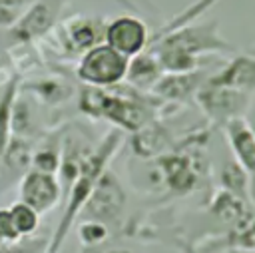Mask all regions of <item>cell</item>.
Instances as JSON below:
<instances>
[{
    "mask_svg": "<svg viewBox=\"0 0 255 253\" xmlns=\"http://www.w3.org/2000/svg\"><path fill=\"white\" fill-rule=\"evenodd\" d=\"M120 145H122V133H120V129H112L82 159V165H80L76 177L72 179L70 187L64 193V209H62V215L56 223L52 237L46 243V253H58L62 249L70 231L76 227L80 213H82L84 205L88 203L98 179L106 173V169H108L112 157L116 155V151L120 149Z\"/></svg>",
    "mask_w": 255,
    "mask_h": 253,
    "instance_id": "6da1fadb",
    "label": "cell"
},
{
    "mask_svg": "<svg viewBox=\"0 0 255 253\" xmlns=\"http://www.w3.org/2000/svg\"><path fill=\"white\" fill-rule=\"evenodd\" d=\"M78 104L84 114L106 120L114 124L118 129H126L131 133L141 129L153 118L151 108L141 100L122 96V94H112L108 90L88 88V86L82 90Z\"/></svg>",
    "mask_w": 255,
    "mask_h": 253,
    "instance_id": "7a4b0ae2",
    "label": "cell"
},
{
    "mask_svg": "<svg viewBox=\"0 0 255 253\" xmlns=\"http://www.w3.org/2000/svg\"><path fill=\"white\" fill-rule=\"evenodd\" d=\"M201 177V165L195 161V155L183 151H165L153 157L147 181L155 189H163L169 195H187L191 193Z\"/></svg>",
    "mask_w": 255,
    "mask_h": 253,
    "instance_id": "3957f363",
    "label": "cell"
},
{
    "mask_svg": "<svg viewBox=\"0 0 255 253\" xmlns=\"http://www.w3.org/2000/svg\"><path fill=\"white\" fill-rule=\"evenodd\" d=\"M155 44H161V46L179 50V52L187 54L193 60H199V56H203V54L229 56V54L235 52V46L221 36L219 22L217 20L187 24L183 28H177V30L165 34Z\"/></svg>",
    "mask_w": 255,
    "mask_h": 253,
    "instance_id": "277c9868",
    "label": "cell"
},
{
    "mask_svg": "<svg viewBox=\"0 0 255 253\" xmlns=\"http://www.w3.org/2000/svg\"><path fill=\"white\" fill-rule=\"evenodd\" d=\"M129 58L122 56L108 44H98L84 52L76 66V78L88 88L110 90L122 84L128 76Z\"/></svg>",
    "mask_w": 255,
    "mask_h": 253,
    "instance_id": "5b68a950",
    "label": "cell"
},
{
    "mask_svg": "<svg viewBox=\"0 0 255 253\" xmlns=\"http://www.w3.org/2000/svg\"><path fill=\"white\" fill-rule=\"evenodd\" d=\"M68 0H34L14 26L6 30V46H32L52 34Z\"/></svg>",
    "mask_w": 255,
    "mask_h": 253,
    "instance_id": "8992f818",
    "label": "cell"
},
{
    "mask_svg": "<svg viewBox=\"0 0 255 253\" xmlns=\"http://www.w3.org/2000/svg\"><path fill=\"white\" fill-rule=\"evenodd\" d=\"M106 32V20L100 16H88V14H76L70 16L52 30L58 52L64 56H82L90 48L104 42Z\"/></svg>",
    "mask_w": 255,
    "mask_h": 253,
    "instance_id": "52a82bcc",
    "label": "cell"
},
{
    "mask_svg": "<svg viewBox=\"0 0 255 253\" xmlns=\"http://www.w3.org/2000/svg\"><path fill=\"white\" fill-rule=\"evenodd\" d=\"M126 191L120 183V179L106 169V173L98 179L88 203L84 205L80 219H90V221H100L108 227L118 225L124 217L126 209Z\"/></svg>",
    "mask_w": 255,
    "mask_h": 253,
    "instance_id": "ba28073f",
    "label": "cell"
},
{
    "mask_svg": "<svg viewBox=\"0 0 255 253\" xmlns=\"http://www.w3.org/2000/svg\"><path fill=\"white\" fill-rule=\"evenodd\" d=\"M151 32L147 24L139 16L131 14H120L106 22V32H104V44L114 48L126 58H135L137 54L145 52L149 48Z\"/></svg>",
    "mask_w": 255,
    "mask_h": 253,
    "instance_id": "9c48e42d",
    "label": "cell"
},
{
    "mask_svg": "<svg viewBox=\"0 0 255 253\" xmlns=\"http://www.w3.org/2000/svg\"><path fill=\"white\" fill-rule=\"evenodd\" d=\"M195 100H197L201 112L213 124H219V126L227 124L233 118H243L241 114L249 106L247 94H241V92H235L229 88H221V86H213L207 80L195 94Z\"/></svg>",
    "mask_w": 255,
    "mask_h": 253,
    "instance_id": "30bf717a",
    "label": "cell"
},
{
    "mask_svg": "<svg viewBox=\"0 0 255 253\" xmlns=\"http://www.w3.org/2000/svg\"><path fill=\"white\" fill-rule=\"evenodd\" d=\"M18 195L20 201L36 209L40 215H44L52 211L62 199V183L58 175L30 167L18 181Z\"/></svg>",
    "mask_w": 255,
    "mask_h": 253,
    "instance_id": "8fae6325",
    "label": "cell"
},
{
    "mask_svg": "<svg viewBox=\"0 0 255 253\" xmlns=\"http://www.w3.org/2000/svg\"><path fill=\"white\" fill-rule=\"evenodd\" d=\"M207 82L247 96L255 94V54H235L217 74L207 78Z\"/></svg>",
    "mask_w": 255,
    "mask_h": 253,
    "instance_id": "7c38bea8",
    "label": "cell"
},
{
    "mask_svg": "<svg viewBox=\"0 0 255 253\" xmlns=\"http://www.w3.org/2000/svg\"><path fill=\"white\" fill-rule=\"evenodd\" d=\"M233 159L251 175L255 173V133L245 118H233L223 124Z\"/></svg>",
    "mask_w": 255,
    "mask_h": 253,
    "instance_id": "4fadbf2b",
    "label": "cell"
},
{
    "mask_svg": "<svg viewBox=\"0 0 255 253\" xmlns=\"http://www.w3.org/2000/svg\"><path fill=\"white\" fill-rule=\"evenodd\" d=\"M205 80H207V76L201 70H193V72H185V74H163L151 90L161 100L187 102V100L195 98V94L205 84Z\"/></svg>",
    "mask_w": 255,
    "mask_h": 253,
    "instance_id": "5bb4252c",
    "label": "cell"
},
{
    "mask_svg": "<svg viewBox=\"0 0 255 253\" xmlns=\"http://www.w3.org/2000/svg\"><path fill=\"white\" fill-rule=\"evenodd\" d=\"M20 88L40 106H60L72 98V84L60 76H42L28 82H20Z\"/></svg>",
    "mask_w": 255,
    "mask_h": 253,
    "instance_id": "9a60e30c",
    "label": "cell"
},
{
    "mask_svg": "<svg viewBox=\"0 0 255 253\" xmlns=\"http://www.w3.org/2000/svg\"><path fill=\"white\" fill-rule=\"evenodd\" d=\"M231 247H239V249H255V209L251 207L239 221H235L223 237H219V241L209 243L207 247H203L201 251H211V249H231Z\"/></svg>",
    "mask_w": 255,
    "mask_h": 253,
    "instance_id": "2e32d148",
    "label": "cell"
},
{
    "mask_svg": "<svg viewBox=\"0 0 255 253\" xmlns=\"http://www.w3.org/2000/svg\"><path fill=\"white\" fill-rule=\"evenodd\" d=\"M131 147H133V153L137 157H141V159H153V157H157V155H161V153L167 151V147H169V135H167V131L161 126L149 122V124H145L141 129H137L133 133Z\"/></svg>",
    "mask_w": 255,
    "mask_h": 253,
    "instance_id": "e0dca14e",
    "label": "cell"
},
{
    "mask_svg": "<svg viewBox=\"0 0 255 253\" xmlns=\"http://www.w3.org/2000/svg\"><path fill=\"white\" fill-rule=\"evenodd\" d=\"M161 76H163V70H161L155 54L145 50L129 60L126 80L137 90H151Z\"/></svg>",
    "mask_w": 255,
    "mask_h": 253,
    "instance_id": "ac0fdd59",
    "label": "cell"
},
{
    "mask_svg": "<svg viewBox=\"0 0 255 253\" xmlns=\"http://www.w3.org/2000/svg\"><path fill=\"white\" fill-rule=\"evenodd\" d=\"M20 94V76H14L0 92V157L12 139V114Z\"/></svg>",
    "mask_w": 255,
    "mask_h": 253,
    "instance_id": "d6986e66",
    "label": "cell"
},
{
    "mask_svg": "<svg viewBox=\"0 0 255 253\" xmlns=\"http://www.w3.org/2000/svg\"><path fill=\"white\" fill-rule=\"evenodd\" d=\"M219 185L221 189L249 201L247 195V187H249V173L235 161V159H227L221 169H219Z\"/></svg>",
    "mask_w": 255,
    "mask_h": 253,
    "instance_id": "ffe728a7",
    "label": "cell"
},
{
    "mask_svg": "<svg viewBox=\"0 0 255 253\" xmlns=\"http://www.w3.org/2000/svg\"><path fill=\"white\" fill-rule=\"evenodd\" d=\"M219 0H195L191 6H187L183 12H179V14H175L163 28H159V32H155V34H151V40H149V46H153L157 40H161L165 34H169V32H173V30H177V28H183V26H187V24H193L205 10H209L213 4H217Z\"/></svg>",
    "mask_w": 255,
    "mask_h": 253,
    "instance_id": "44dd1931",
    "label": "cell"
},
{
    "mask_svg": "<svg viewBox=\"0 0 255 253\" xmlns=\"http://www.w3.org/2000/svg\"><path fill=\"white\" fill-rule=\"evenodd\" d=\"M76 233H78L82 247L90 251H100L104 243L110 239V227L100 221H90V219H80L76 223Z\"/></svg>",
    "mask_w": 255,
    "mask_h": 253,
    "instance_id": "7402d4cb",
    "label": "cell"
},
{
    "mask_svg": "<svg viewBox=\"0 0 255 253\" xmlns=\"http://www.w3.org/2000/svg\"><path fill=\"white\" fill-rule=\"evenodd\" d=\"M10 215H12V221H14V227H16V231H18V235L22 237V239H26V237H32L36 231H38V227H40V213L36 211V209H32L30 205H26L24 201H14L10 207Z\"/></svg>",
    "mask_w": 255,
    "mask_h": 253,
    "instance_id": "603a6c76",
    "label": "cell"
},
{
    "mask_svg": "<svg viewBox=\"0 0 255 253\" xmlns=\"http://www.w3.org/2000/svg\"><path fill=\"white\" fill-rule=\"evenodd\" d=\"M62 163V145H42L32 153V167L44 173L58 175Z\"/></svg>",
    "mask_w": 255,
    "mask_h": 253,
    "instance_id": "cb8c5ba5",
    "label": "cell"
},
{
    "mask_svg": "<svg viewBox=\"0 0 255 253\" xmlns=\"http://www.w3.org/2000/svg\"><path fill=\"white\" fill-rule=\"evenodd\" d=\"M34 0H0V30H8L18 22Z\"/></svg>",
    "mask_w": 255,
    "mask_h": 253,
    "instance_id": "d4e9b609",
    "label": "cell"
},
{
    "mask_svg": "<svg viewBox=\"0 0 255 253\" xmlns=\"http://www.w3.org/2000/svg\"><path fill=\"white\" fill-rule=\"evenodd\" d=\"M20 239L22 237L18 235V231L14 227L10 209L8 207H0V243L2 245H12V243H18Z\"/></svg>",
    "mask_w": 255,
    "mask_h": 253,
    "instance_id": "484cf974",
    "label": "cell"
},
{
    "mask_svg": "<svg viewBox=\"0 0 255 253\" xmlns=\"http://www.w3.org/2000/svg\"><path fill=\"white\" fill-rule=\"evenodd\" d=\"M4 253H40V243L38 239H32V237H26L24 243H12V245H6Z\"/></svg>",
    "mask_w": 255,
    "mask_h": 253,
    "instance_id": "4316f807",
    "label": "cell"
},
{
    "mask_svg": "<svg viewBox=\"0 0 255 253\" xmlns=\"http://www.w3.org/2000/svg\"><path fill=\"white\" fill-rule=\"evenodd\" d=\"M179 249H181V253H205V251H201V247H195L187 241H179Z\"/></svg>",
    "mask_w": 255,
    "mask_h": 253,
    "instance_id": "83f0119b",
    "label": "cell"
},
{
    "mask_svg": "<svg viewBox=\"0 0 255 253\" xmlns=\"http://www.w3.org/2000/svg\"><path fill=\"white\" fill-rule=\"evenodd\" d=\"M225 253H255V249H239V247H231V249H225Z\"/></svg>",
    "mask_w": 255,
    "mask_h": 253,
    "instance_id": "f1b7e54d",
    "label": "cell"
},
{
    "mask_svg": "<svg viewBox=\"0 0 255 253\" xmlns=\"http://www.w3.org/2000/svg\"><path fill=\"white\" fill-rule=\"evenodd\" d=\"M104 253H129L128 249H110V251H104Z\"/></svg>",
    "mask_w": 255,
    "mask_h": 253,
    "instance_id": "f546056e",
    "label": "cell"
},
{
    "mask_svg": "<svg viewBox=\"0 0 255 253\" xmlns=\"http://www.w3.org/2000/svg\"><path fill=\"white\" fill-rule=\"evenodd\" d=\"M249 126H251V129H253V133H255V112H253V116H251V120H249Z\"/></svg>",
    "mask_w": 255,
    "mask_h": 253,
    "instance_id": "4dcf8cb0",
    "label": "cell"
}]
</instances>
